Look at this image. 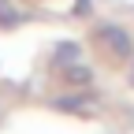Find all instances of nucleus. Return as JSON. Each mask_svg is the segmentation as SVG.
Instances as JSON below:
<instances>
[{
    "mask_svg": "<svg viewBox=\"0 0 134 134\" xmlns=\"http://www.w3.org/2000/svg\"><path fill=\"white\" fill-rule=\"evenodd\" d=\"M97 37L104 41V48H108V52H115V56H130V52H134L130 34H127V30H119V26H112V23L97 26Z\"/></svg>",
    "mask_w": 134,
    "mask_h": 134,
    "instance_id": "obj_1",
    "label": "nucleus"
},
{
    "mask_svg": "<svg viewBox=\"0 0 134 134\" xmlns=\"http://www.w3.org/2000/svg\"><path fill=\"white\" fill-rule=\"evenodd\" d=\"M67 78H71V82H90V67H82V63L67 67Z\"/></svg>",
    "mask_w": 134,
    "mask_h": 134,
    "instance_id": "obj_2",
    "label": "nucleus"
},
{
    "mask_svg": "<svg viewBox=\"0 0 134 134\" xmlns=\"http://www.w3.org/2000/svg\"><path fill=\"white\" fill-rule=\"evenodd\" d=\"M130 82H134V67H130Z\"/></svg>",
    "mask_w": 134,
    "mask_h": 134,
    "instance_id": "obj_3",
    "label": "nucleus"
}]
</instances>
